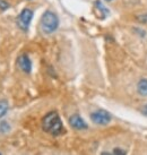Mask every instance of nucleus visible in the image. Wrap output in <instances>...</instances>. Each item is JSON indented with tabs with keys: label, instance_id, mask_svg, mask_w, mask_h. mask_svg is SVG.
<instances>
[{
	"label": "nucleus",
	"instance_id": "nucleus-5",
	"mask_svg": "<svg viewBox=\"0 0 147 155\" xmlns=\"http://www.w3.org/2000/svg\"><path fill=\"white\" fill-rule=\"evenodd\" d=\"M69 125L71 126V128L76 130H85L88 128L87 124L84 121V119L79 114H73V116L70 117Z\"/></svg>",
	"mask_w": 147,
	"mask_h": 155
},
{
	"label": "nucleus",
	"instance_id": "nucleus-14",
	"mask_svg": "<svg viewBox=\"0 0 147 155\" xmlns=\"http://www.w3.org/2000/svg\"><path fill=\"white\" fill-rule=\"evenodd\" d=\"M105 1H112V0H105Z\"/></svg>",
	"mask_w": 147,
	"mask_h": 155
},
{
	"label": "nucleus",
	"instance_id": "nucleus-6",
	"mask_svg": "<svg viewBox=\"0 0 147 155\" xmlns=\"http://www.w3.org/2000/svg\"><path fill=\"white\" fill-rule=\"evenodd\" d=\"M17 65L23 73L31 74V71H32V61L27 54H21L18 57Z\"/></svg>",
	"mask_w": 147,
	"mask_h": 155
},
{
	"label": "nucleus",
	"instance_id": "nucleus-8",
	"mask_svg": "<svg viewBox=\"0 0 147 155\" xmlns=\"http://www.w3.org/2000/svg\"><path fill=\"white\" fill-rule=\"evenodd\" d=\"M8 102L6 100H0V119L6 116V113L8 112Z\"/></svg>",
	"mask_w": 147,
	"mask_h": 155
},
{
	"label": "nucleus",
	"instance_id": "nucleus-11",
	"mask_svg": "<svg viewBox=\"0 0 147 155\" xmlns=\"http://www.w3.org/2000/svg\"><path fill=\"white\" fill-rule=\"evenodd\" d=\"M10 5L6 1V0H0V10H6V9L9 8Z\"/></svg>",
	"mask_w": 147,
	"mask_h": 155
},
{
	"label": "nucleus",
	"instance_id": "nucleus-1",
	"mask_svg": "<svg viewBox=\"0 0 147 155\" xmlns=\"http://www.w3.org/2000/svg\"><path fill=\"white\" fill-rule=\"evenodd\" d=\"M42 128L45 133L50 134L52 136H60L64 134V124L60 119L58 112L51 111L45 114L42 119Z\"/></svg>",
	"mask_w": 147,
	"mask_h": 155
},
{
	"label": "nucleus",
	"instance_id": "nucleus-2",
	"mask_svg": "<svg viewBox=\"0 0 147 155\" xmlns=\"http://www.w3.org/2000/svg\"><path fill=\"white\" fill-rule=\"evenodd\" d=\"M40 25H41V30L43 31V33L51 34V33H53V32H56L58 30V26H59L58 16L53 12L47 10L41 17Z\"/></svg>",
	"mask_w": 147,
	"mask_h": 155
},
{
	"label": "nucleus",
	"instance_id": "nucleus-12",
	"mask_svg": "<svg viewBox=\"0 0 147 155\" xmlns=\"http://www.w3.org/2000/svg\"><path fill=\"white\" fill-rule=\"evenodd\" d=\"M142 112H143L145 116H147V104L146 105H144L143 108H142Z\"/></svg>",
	"mask_w": 147,
	"mask_h": 155
},
{
	"label": "nucleus",
	"instance_id": "nucleus-4",
	"mask_svg": "<svg viewBox=\"0 0 147 155\" xmlns=\"http://www.w3.org/2000/svg\"><path fill=\"white\" fill-rule=\"evenodd\" d=\"M32 17H33V12H32L30 8L23 9L22 13L19 14L17 17L18 27L22 31H25L26 32V31L28 30V26H30V24H31Z\"/></svg>",
	"mask_w": 147,
	"mask_h": 155
},
{
	"label": "nucleus",
	"instance_id": "nucleus-9",
	"mask_svg": "<svg viewBox=\"0 0 147 155\" xmlns=\"http://www.w3.org/2000/svg\"><path fill=\"white\" fill-rule=\"evenodd\" d=\"M10 129V126H9L8 122H6V121H2L1 124H0V131L1 133H7L8 130Z\"/></svg>",
	"mask_w": 147,
	"mask_h": 155
},
{
	"label": "nucleus",
	"instance_id": "nucleus-7",
	"mask_svg": "<svg viewBox=\"0 0 147 155\" xmlns=\"http://www.w3.org/2000/svg\"><path fill=\"white\" fill-rule=\"evenodd\" d=\"M137 92L142 96H147V78H142L137 84Z\"/></svg>",
	"mask_w": 147,
	"mask_h": 155
},
{
	"label": "nucleus",
	"instance_id": "nucleus-13",
	"mask_svg": "<svg viewBox=\"0 0 147 155\" xmlns=\"http://www.w3.org/2000/svg\"><path fill=\"white\" fill-rule=\"evenodd\" d=\"M101 155H113V154H111V153H109V152H103Z\"/></svg>",
	"mask_w": 147,
	"mask_h": 155
},
{
	"label": "nucleus",
	"instance_id": "nucleus-3",
	"mask_svg": "<svg viewBox=\"0 0 147 155\" xmlns=\"http://www.w3.org/2000/svg\"><path fill=\"white\" fill-rule=\"evenodd\" d=\"M90 118L93 121V124L99 126H106L112 120V116L105 110H96V111L92 112Z\"/></svg>",
	"mask_w": 147,
	"mask_h": 155
},
{
	"label": "nucleus",
	"instance_id": "nucleus-10",
	"mask_svg": "<svg viewBox=\"0 0 147 155\" xmlns=\"http://www.w3.org/2000/svg\"><path fill=\"white\" fill-rule=\"evenodd\" d=\"M113 155H126V152L120 148V147H116V148H113V152H112Z\"/></svg>",
	"mask_w": 147,
	"mask_h": 155
}]
</instances>
